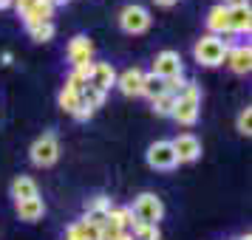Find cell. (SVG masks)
<instances>
[{"label": "cell", "instance_id": "obj_1", "mask_svg": "<svg viewBox=\"0 0 252 240\" xmlns=\"http://www.w3.org/2000/svg\"><path fill=\"white\" fill-rule=\"evenodd\" d=\"M198 113H201V91L195 82H187L182 88V93L176 96V107H173V116L182 127H193L198 122Z\"/></svg>", "mask_w": 252, "mask_h": 240}, {"label": "cell", "instance_id": "obj_2", "mask_svg": "<svg viewBox=\"0 0 252 240\" xmlns=\"http://www.w3.org/2000/svg\"><path fill=\"white\" fill-rule=\"evenodd\" d=\"M193 57H195V62H198V65H204V68L224 65V57H227V43H224L221 37L204 34L193 46Z\"/></svg>", "mask_w": 252, "mask_h": 240}, {"label": "cell", "instance_id": "obj_3", "mask_svg": "<svg viewBox=\"0 0 252 240\" xmlns=\"http://www.w3.org/2000/svg\"><path fill=\"white\" fill-rule=\"evenodd\" d=\"M153 23V17L145 6H139V3H127L125 9L119 12V28L125 31V34H145Z\"/></svg>", "mask_w": 252, "mask_h": 240}, {"label": "cell", "instance_id": "obj_4", "mask_svg": "<svg viewBox=\"0 0 252 240\" xmlns=\"http://www.w3.org/2000/svg\"><path fill=\"white\" fill-rule=\"evenodd\" d=\"M29 156H32V164H34V167H51V164H57V159H60L57 133H51V130L43 133V136L32 144Z\"/></svg>", "mask_w": 252, "mask_h": 240}, {"label": "cell", "instance_id": "obj_5", "mask_svg": "<svg viewBox=\"0 0 252 240\" xmlns=\"http://www.w3.org/2000/svg\"><path fill=\"white\" fill-rule=\"evenodd\" d=\"M130 212H133V217H136V220H142V223H153V226H159V220L164 217V204H161L159 195L142 192L136 201H133Z\"/></svg>", "mask_w": 252, "mask_h": 240}, {"label": "cell", "instance_id": "obj_6", "mask_svg": "<svg viewBox=\"0 0 252 240\" xmlns=\"http://www.w3.org/2000/svg\"><path fill=\"white\" fill-rule=\"evenodd\" d=\"M150 74H156L159 80H176V77H184V65H182V57H179V51H161L156 54V62H153V71Z\"/></svg>", "mask_w": 252, "mask_h": 240}, {"label": "cell", "instance_id": "obj_7", "mask_svg": "<svg viewBox=\"0 0 252 240\" xmlns=\"http://www.w3.org/2000/svg\"><path fill=\"white\" fill-rule=\"evenodd\" d=\"M148 164H150V170H173V167H179L173 144L167 138H159V141H153L148 147Z\"/></svg>", "mask_w": 252, "mask_h": 240}, {"label": "cell", "instance_id": "obj_8", "mask_svg": "<svg viewBox=\"0 0 252 240\" xmlns=\"http://www.w3.org/2000/svg\"><path fill=\"white\" fill-rule=\"evenodd\" d=\"M170 144H173V153H176L179 164H193V161L201 159V141L193 133H179Z\"/></svg>", "mask_w": 252, "mask_h": 240}, {"label": "cell", "instance_id": "obj_9", "mask_svg": "<svg viewBox=\"0 0 252 240\" xmlns=\"http://www.w3.org/2000/svg\"><path fill=\"white\" fill-rule=\"evenodd\" d=\"M224 62H227L229 71L238 74V77L250 74L252 71V48H250V43H247V46H227V57H224Z\"/></svg>", "mask_w": 252, "mask_h": 240}, {"label": "cell", "instance_id": "obj_10", "mask_svg": "<svg viewBox=\"0 0 252 240\" xmlns=\"http://www.w3.org/2000/svg\"><path fill=\"white\" fill-rule=\"evenodd\" d=\"M88 85L96 88V91L108 93L116 85V71L111 62H94L91 65V77H88Z\"/></svg>", "mask_w": 252, "mask_h": 240}, {"label": "cell", "instance_id": "obj_11", "mask_svg": "<svg viewBox=\"0 0 252 240\" xmlns=\"http://www.w3.org/2000/svg\"><path fill=\"white\" fill-rule=\"evenodd\" d=\"M68 62L77 68V65H85V62H91V57H94V43L88 40L85 34H77L74 40L68 43Z\"/></svg>", "mask_w": 252, "mask_h": 240}, {"label": "cell", "instance_id": "obj_12", "mask_svg": "<svg viewBox=\"0 0 252 240\" xmlns=\"http://www.w3.org/2000/svg\"><path fill=\"white\" fill-rule=\"evenodd\" d=\"M111 198H105V195H96L91 198L88 204H85V220L94 223V226H102L105 220H108V212H111Z\"/></svg>", "mask_w": 252, "mask_h": 240}, {"label": "cell", "instance_id": "obj_13", "mask_svg": "<svg viewBox=\"0 0 252 240\" xmlns=\"http://www.w3.org/2000/svg\"><path fill=\"white\" fill-rule=\"evenodd\" d=\"M207 28H210V34L213 37H224L229 34V9L227 6H213L210 12H207Z\"/></svg>", "mask_w": 252, "mask_h": 240}, {"label": "cell", "instance_id": "obj_14", "mask_svg": "<svg viewBox=\"0 0 252 240\" xmlns=\"http://www.w3.org/2000/svg\"><path fill=\"white\" fill-rule=\"evenodd\" d=\"M142 77H145L142 68H127L116 77V88L125 96H142Z\"/></svg>", "mask_w": 252, "mask_h": 240}, {"label": "cell", "instance_id": "obj_15", "mask_svg": "<svg viewBox=\"0 0 252 240\" xmlns=\"http://www.w3.org/2000/svg\"><path fill=\"white\" fill-rule=\"evenodd\" d=\"M23 23L26 26H34V23H51V17H54V6L48 3V0H34L23 14Z\"/></svg>", "mask_w": 252, "mask_h": 240}, {"label": "cell", "instance_id": "obj_16", "mask_svg": "<svg viewBox=\"0 0 252 240\" xmlns=\"http://www.w3.org/2000/svg\"><path fill=\"white\" fill-rule=\"evenodd\" d=\"M252 31V12L250 6L229 9V34H250Z\"/></svg>", "mask_w": 252, "mask_h": 240}, {"label": "cell", "instance_id": "obj_17", "mask_svg": "<svg viewBox=\"0 0 252 240\" xmlns=\"http://www.w3.org/2000/svg\"><path fill=\"white\" fill-rule=\"evenodd\" d=\"M12 198L14 204H20V201H32V198H40L37 192V184L29 178V175H17L12 181Z\"/></svg>", "mask_w": 252, "mask_h": 240}, {"label": "cell", "instance_id": "obj_18", "mask_svg": "<svg viewBox=\"0 0 252 240\" xmlns=\"http://www.w3.org/2000/svg\"><path fill=\"white\" fill-rule=\"evenodd\" d=\"M17 215H20V220H26V223H37V220H43V215H46V204H43V198L20 201V204H17Z\"/></svg>", "mask_w": 252, "mask_h": 240}, {"label": "cell", "instance_id": "obj_19", "mask_svg": "<svg viewBox=\"0 0 252 240\" xmlns=\"http://www.w3.org/2000/svg\"><path fill=\"white\" fill-rule=\"evenodd\" d=\"M108 220L116 223V226L122 229V232H130V223H133V212H130V206H111V212H108Z\"/></svg>", "mask_w": 252, "mask_h": 240}, {"label": "cell", "instance_id": "obj_20", "mask_svg": "<svg viewBox=\"0 0 252 240\" xmlns=\"http://www.w3.org/2000/svg\"><path fill=\"white\" fill-rule=\"evenodd\" d=\"M164 93V80H159L156 74H145L142 77V96H148L150 102Z\"/></svg>", "mask_w": 252, "mask_h": 240}, {"label": "cell", "instance_id": "obj_21", "mask_svg": "<svg viewBox=\"0 0 252 240\" xmlns=\"http://www.w3.org/2000/svg\"><path fill=\"white\" fill-rule=\"evenodd\" d=\"M26 31H29V37H32L34 43H48V40H54V34H57L54 23H34V26H26Z\"/></svg>", "mask_w": 252, "mask_h": 240}, {"label": "cell", "instance_id": "obj_22", "mask_svg": "<svg viewBox=\"0 0 252 240\" xmlns=\"http://www.w3.org/2000/svg\"><path fill=\"white\" fill-rule=\"evenodd\" d=\"M130 235L133 240H159V226H153V223H142L133 217V223H130Z\"/></svg>", "mask_w": 252, "mask_h": 240}, {"label": "cell", "instance_id": "obj_23", "mask_svg": "<svg viewBox=\"0 0 252 240\" xmlns=\"http://www.w3.org/2000/svg\"><path fill=\"white\" fill-rule=\"evenodd\" d=\"M105 96H108V93L96 91V88H91V85H85L82 93H80V102L85 105L88 110H96V107H102V105H105Z\"/></svg>", "mask_w": 252, "mask_h": 240}, {"label": "cell", "instance_id": "obj_24", "mask_svg": "<svg viewBox=\"0 0 252 240\" xmlns=\"http://www.w3.org/2000/svg\"><path fill=\"white\" fill-rule=\"evenodd\" d=\"M150 105H153V113H156V116H173L176 96H173V93H161V96H156Z\"/></svg>", "mask_w": 252, "mask_h": 240}, {"label": "cell", "instance_id": "obj_25", "mask_svg": "<svg viewBox=\"0 0 252 240\" xmlns=\"http://www.w3.org/2000/svg\"><path fill=\"white\" fill-rule=\"evenodd\" d=\"M60 107L65 110V113H77V107H80V93L77 91H71V88H63L60 91Z\"/></svg>", "mask_w": 252, "mask_h": 240}, {"label": "cell", "instance_id": "obj_26", "mask_svg": "<svg viewBox=\"0 0 252 240\" xmlns=\"http://www.w3.org/2000/svg\"><path fill=\"white\" fill-rule=\"evenodd\" d=\"M235 125H238V133H241V136H250V133H252V107H244V110H241Z\"/></svg>", "mask_w": 252, "mask_h": 240}, {"label": "cell", "instance_id": "obj_27", "mask_svg": "<svg viewBox=\"0 0 252 240\" xmlns=\"http://www.w3.org/2000/svg\"><path fill=\"white\" fill-rule=\"evenodd\" d=\"M32 3H34V0H12V6H14V9H17V14H23L26 9L32 6Z\"/></svg>", "mask_w": 252, "mask_h": 240}, {"label": "cell", "instance_id": "obj_28", "mask_svg": "<svg viewBox=\"0 0 252 240\" xmlns=\"http://www.w3.org/2000/svg\"><path fill=\"white\" fill-rule=\"evenodd\" d=\"M221 6H227V9H235V6H250V0H221Z\"/></svg>", "mask_w": 252, "mask_h": 240}, {"label": "cell", "instance_id": "obj_29", "mask_svg": "<svg viewBox=\"0 0 252 240\" xmlns=\"http://www.w3.org/2000/svg\"><path fill=\"white\" fill-rule=\"evenodd\" d=\"M153 3H156V6H164V9H170V6L179 3V0H153Z\"/></svg>", "mask_w": 252, "mask_h": 240}, {"label": "cell", "instance_id": "obj_30", "mask_svg": "<svg viewBox=\"0 0 252 240\" xmlns=\"http://www.w3.org/2000/svg\"><path fill=\"white\" fill-rule=\"evenodd\" d=\"M48 3H51V6H54V9H57V6H65V3H68V0H48Z\"/></svg>", "mask_w": 252, "mask_h": 240}, {"label": "cell", "instance_id": "obj_31", "mask_svg": "<svg viewBox=\"0 0 252 240\" xmlns=\"http://www.w3.org/2000/svg\"><path fill=\"white\" fill-rule=\"evenodd\" d=\"M12 6V0H0V9H9Z\"/></svg>", "mask_w": 252, "mask_h": 240}, {"label": "cell", "instance_id": "obj_32", "mask_svg": "<svg viewBox=\"0 0 252 240\" xmlns=\"http://www.w3.org/2000/svg\"><path fill=\"white\" fill-rule=\"evenodd\" d=\"M238 240H252V235H250V232H247V235H241Z\"/></svg>", "mask_w": 252, "mask_h": 240}]
</instances>
